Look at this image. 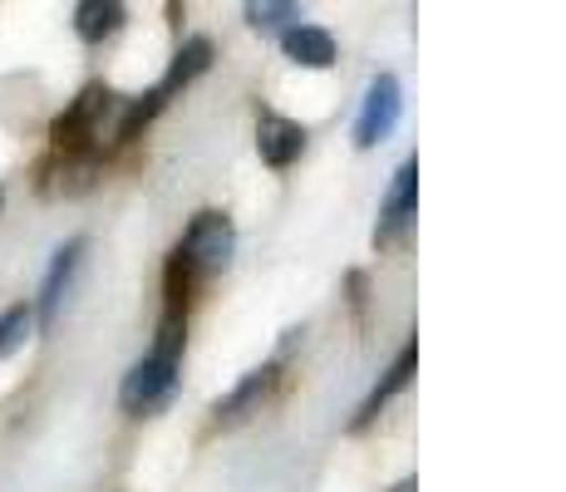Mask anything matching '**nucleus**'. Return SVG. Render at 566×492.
<instances>
[{"label":"nucleus","mask_w":566,"mask_h":492,"mask_svg":"<svg viewBox=\"0 0 566 492\" xmlns=\"http://www.w3.org/2000/svg\"><path fill=\"white\" fill-rule=\"evenodd\" d=\"M192 276H198V266H192L182 251H172V257H168V271H163V295H168V311H188Z\"/></svg>","instance_id":"obj_13"},{"label":"nucleus","mask_w":566,"mask_h":492,"mask_svg":"<svg viewBox=\"0 0 566 492\" xmlns=\"http://www.w3.org/2000/svg\"><path fill=\"white\" fill-rule=\"evenodd\" d=\"M108 104H114V94L90 84V90L54 118V144L64 153H90V138H94V128H99V118L108 114Z\"/></svg>","instance_id":"obj_3"},{"label":"nucleus","mask_w":566,"mask_h":492,"mask_svg":"<svg viewBox=\"0 0 566 492\" xmlns=\"http://www.w3.org/2000/svg\"><path fill=\"white\" fill-rule=\"evenodd\" d=\"M118 25H124V0H80V6H74V30H80V40H90V45L108 40Z\"/></svg>","instance_id":"obj_11"},{"label":"nucleus","mask_w":566,"mask_h":492,"mask_svg":"<svg viewBox=\"0 0 566 492\" xmlns=\"http://www.w3.org/2000/svg\"><path fill=\"white\" fill-rule=\"evenodd\" d=\"M30 325H35V311H30V305H10V311L0 315V359L15 355V349L25 345Z\"/></svg>","instance_id":"obj_14"},{"label":"nucleus","mask_w":566,"mask_h":492,"mask_svg":"<svg viewBox=\"0 0 566 492\" xmlns=\"http://www.w3.org/2000/svg\"><path fill=\"white\" fill-rule=\"evenodd\" d=\"M399 492H419V483H413V478H409V483H399Z\"/></svg>","instance_id":"obj_17"},{"label":"nucleus","mask_w":566,"mask_h":492,"mask_svg":"<svg viewBox=\"0 0 566 492\" xmlns=\"http://www.w3.org/2000/svg\"><path fill=\"white\" fill-rule=\"evenodd\" d=\"M207 64H212V40H188V45H182L178 54H172V64H168V80H163L158 84V90L163 94H178L182 90V84H192V80H198V74L207 70Z\"/></svg>","instance_id":"obj_12"},{"label":"nucleus","mask_w":566,"mask_h":492,"mask_svg":"<svg viewBox=\"0 0 566 492\" xmlns=\"http://www.w3.org/2000/svg\"><path fill=\"white\" fill-rule=\"evenodd\" d=\"M163 98H168L163 90H148L144 98H134V104H128V114L118 118V144H128V138H138V128H144L148 118L158 114V108H163Z\"/></svg>","instance_id":"obj_16"},{"label":"nucleus","mask_w":566,"mask_h":492,"mask_svg":"<svg viewBox=\"0 0 566 492\" xmlns=\"http://www.w3.org/2000/svg\"><path fill=\"white\" fill-rule=\"evenodd\" d=\"M399 108H405V98H399V80L395 74H379V80L369 84V94H365L360 124H355V144L360 148L385 144V138L395 134V124H399Z\"/></svg>","instance_id":"obj_4"},{"label":"nucleus","mask_w":566,"mask_h":492,"mask_svg":"<svg viewBox=\"0 0 566 492\" xmlns=\"http://www.w3.org/2000/svg\"><path fill=\"white\" fill-rule=\"evenodd\" d=\"M178 251L198 266V276L222 271L227 261H232V251H237V232H232V222H227V212H198L188 222V232H182Z\"/></svg>","instance_id":"obj_2"},{"label":"nucleus","mask_w":566,"mask_h":492,"mask_svg":"<svg viewBox=\"0 0 566 492\" xmlns=\"http://www.w3.org/2000/svg\"><path fill=\"white\" fill-rule=\"evenodd\" d=\"M80 257H84V242H80V237L54 251V261H50V271H45V286H40V321H45V325H54V315H60L64 295H70V286H74Z\"/></svg>","instance_id":"obj_8"},{"label":"nucleus","mask_w":566,"mask_h":492,"mask_svg":"<svg viewBox=\"0 0 566 492\" xmlns=\"http://www.w3.org/2000/svg\"><path fill=\"white\" fill-rule=\"evenodd\" d=\"M178 369H182V359L148 349V355L124 375L118 404H124L128 414H138V419H144V414H158L163 404H168L172 394H178Z\"/></svg>","instance_id":"obj_1"},{"label":"nucleus","mask_w":566,"mask_h":492,"mask_svg":"<svg viewBox=\"0 0 566 492\" xmlns=\"http://www.w3.org/2000/svg\"><path fill=\"white\" fill-rule=\"evenodd\" d=\"M413 207H419V163H405L395 172V188L385 197V212H379V227H375V242H395L405 237V227L413 222Z\"/></svg>","instance_id":"obj_5"},{"label":"nucleus","mask_w":566,"mask_h":492,"mask_svg":"<svg viewBox=\"0 0 566 492\" xmlns=\"http://www.w3.org/2000/svg\"><path fill=\"white\" fill-rule=\"evenodd\" d=\"M271 389H276V365L252 369V375H247L242 385L227 394V399H217V409H212L217 429H232V423H242V419H252V414H261V404H266Z\"/></svg>","instance_id":"obj_6"},{"label":"nucleus","mask_w":566,"mask_h":492,"mask_svg":"<svg viewBox=\"0 0 566 492\" xmlns=\"http://www.w3.org/2000/svg\"><path fill=\"white\" fill-rule=\"evenodd\" d=\"M413 365H419V345L409 341L405 349H399V359H395V365L385 369V379H379V385H375V394H369V399H365V409H360V419H355V429H365V423L375 419V414L385 409L389 399H395V394H405V389H409V379H413Z\"/></svg>","instance_id":"obj_9"},{"label":"nucleus","mask_w":566,"mask_h":492,"mask_svg":"<svg viewBox=\"0 0 566 492\" xmlns=\"http://www.w3.org/2000/svg\"><path fill=\"white\" fill-rule=\"evenodd\" d=\"M281 45H286V54L296 64H306V70H331L335 64V40L315 25H291L286 35H281Z\"/></svg>","instance_id":"obj_10"},{"label":"nucleus","mask_w":566,"mask_h":492,"mask_svg":"<svg viewBox=\"0 0 566 492\" xmlns=\"http://www.w3.org/2000/svg\"><path fill=\"white\" fill-rule=\"evenodd\" d=\"M296 15V0H247V25L252 30H281Z\"/></svg>","instance_id":"obj_15"},{"label":"nucleus","mask_w":566,"mask_h":492,"mask_svg":"<svg viewBox=\"0 0 566 492\" xmlns=\"http://www.w3.org/2000/svg\"><path fill=\"white\" fill-rule=\"evenodd\" d=\"M301 148H306V128L266 108V114H261V124H256V153H261V163H271V168H291V163L301 158Z\"/></svg>","instance_id":"obj_7"}]
</instances>
